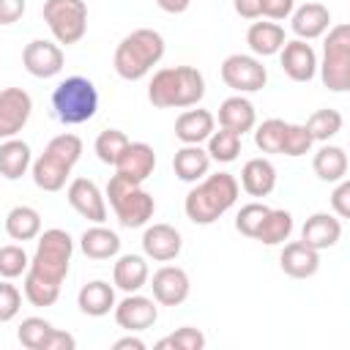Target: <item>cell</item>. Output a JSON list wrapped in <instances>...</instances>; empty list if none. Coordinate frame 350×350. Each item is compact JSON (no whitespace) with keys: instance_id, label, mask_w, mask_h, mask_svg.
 <instances>
[{"instance_id":"cell-1","label":"cell","mask_w":350,"mask_h":350,"mask_svg":"<svg viewBox=\"0 0 350 350\" xmlns=\"http://www.w3.org/2000/svg\"><path fill=\"white\" fill-rule=\"evenodd\" d=\"M74 241L66 230L52 227L38 235L36 254L25 276V298L33 306H52L60 298V284L68 273Z\"/></svg>"},{"instance_id":"cell-2","label":"cell","mask_w":350,"mask_h":350,"mask_svg":"<svg viewBox=\"0 0 350 350\" xmlns=\"http://www.w3.org/2000/svg\"><path fill=\"white\" fill-rule=\"evenodd\" d=\"M205 96V77L194 66L159 68L148 85V101L159 109L197 107Z\"/></svg>"},{"instance_id":"cell-3","label":"cell","mask_w":350,"mask_h":350,"mask_svg":"<svg viewBox=\"0 0 350 350\" xmlns=\"http://www.w3.org/2000/svg\"><path fill=\"white\" fill-rule=\"evenodd\" d=\"M241 183L235 180V175L230 172H216V175H205L183 200V211L186 219L194 224H213L219 216H224L235 200H238Z\"/></svg>"},{"instance_id":"cell-4","label":"cell","mask_w":350,"mask_h":350,"mask_svg":"<svg viewBox=\"0 0 350 350\" xmlns=\"http://www.w3.org/2000/svg\"><path fill=\"white\" fill-rule=\"evenodd\" d=\"M164 49H167L164 46V36L159 30L137 27L129 36L120 38V44L115 49V57H112V66H115L120 79L137 82L164 57Z\"/></svg>"},{"instance_id":"cell-5","label":"cell","mask_w":350,"mask_h":350,"mask_svg":"<svg viewBox=\"0 0 350 350\" xmlns=\"http://www.w3.org/2000/svg\"><path fill=\"white\" fill-rule=\"evenodd\" d=\"M82 156V139L77 134H57L46 142L44 153L33 161V183L41 191H60Z\"/></svg>"},{"instance_id":"cell-6","label":"cell","mask_w":350,"mask_h":350,"mask_svg":"<svg viewBox=\"0 0 350 350\" xmlns=\"http://www.w3.org/2000/svg\"><path fill=\"white\" fill-rule=\"evenodd\" d=\"M52 109L63 126L88 123L98 109V90L88 77H66L52 90Z\"/></svg>"},{"instance_id":"cell-7","label":"cell","mask_w":350,"mask_h":350,"mask_svg":"<svg viewBox=\"0 0 350 350\" xmlns=\"http://www.w3.org/2000/svg\"><path fill=\"white\" fill-rule=\"evenodd\" d=\"M107 197H109V205L118 216V221L129 230L134 227H145L156 211V202L153 197L142 189V183H134L123 175H112L109 183H107Z\"/></svg>"},{"instance_id":"cell-8","label":"cell","mask_w":350,"mask_h":350,"mask_svg":"<svg viewBox=\"0 0 350 350\" xmlns=\"http://www.w3.org/2000/svg\"><path fill=\"white\" fill-rule=\"evenodd\" d=\"M320 79L334 93L350 90V22L334 25L328 30L323 44Z\"/></svg>"},{"instance_id":"cell-9","label":"cell","mask_w":350,"mask_h":350,"mask_svg":"<svg viewBox=\"0 0 350 350\" xmlns=\"http://www.w3.org/2000/svg\"><path fill=\"white\" fill-rule=\"evenodd\" d=\"M44 22L57 44H77L88 33V5L85 0H44Z\"/></svg>"},{"instance_id":"cell-10","label":"cell","mask_w":350,"mask_h":350,"mask_svg":"<svg viewBox=\"0 0 350 350\" xmlns=\"http://www.w3.org/2000/svg\"><path fill=\"white\" fill-rule=\"evenodd\" d=\"M221 82L227 88H232L235 93H257L265 88L268 71L260 57L235 52V55L224 57V63H221Z\"/></svg>"},{"instance_id":"cell-11","label":"cell","mask_w":350,"mask_h":350,"mask_svg":"<svg viewBox=\"0 0 350 350\" xmlns=\"http://www.w3.org/2000/svg\"><path fill=\"white\" fill-rule=\"evenodd\" d=\"M68 205L88 221L93 224H104L107 221V200L101 194V189L90 180V178H74L68 183Z\"/></svg>"},{"instance_id":"cell-12","label":"cell","mask_w":350,"mask_h":350,"mask_svg":"<svg viewBox=\"0 0 350 350\" xmlns=\"http://www.w3.org/2000/svg\"><path fill=\"white\" fill-rule=\"evenodd\" d=\"M159 301L156 298H145L137 293H129L118 306H115V323L126 331H148L153 328V323L159 320Z\"/></svg>"},{"instance_id":"cell-13","label":"cell","mask_w":350,"mask_h":350,"mask_svg":"<svg viewBox=\"0 0 350 350\" xmlns=\"http://www.w3.org/2000/svg\"><path fill=\"white\" fill-rule=\"evenodd\" d=\"M22 63H25L27 74H33L38 79H49L63 71L66 55L57 44H52L46 38H36L22 49Z\"/></svg>"},{"instance_id":"cell-14","label":"cell","mask_w":350,"mask_h":350,"mask_svg":"<svg viewBox=\"0 0 350 350\" xmlns=\"http://www.w3.org/2000/svg\"><path fill=\"white\" fill-rule=\"evenodd\" d=\"M33 112V98L22 88H5L0 93V137H16Z\"/></svg>"},{"instance_id":"cell-15","label":"cell","mask_w":350,"mask_h":350,"mask_svg":"<svg viewBox=\"0 0 350 350\" xmlns=\"http://www.w3.org/2000/svg\"><path fill=\"white\" fill-rule=\"evenodd\" d=\"M279 63H282V71L293 79V82H309L314 79L320 63H317V55L312 49V44H306L304 38H293L282 46L279 52Z\"/></svg>"},{"instance_id":"cell-16","label":"cell","mask_w":350,"mask_h":350,"mask_svg":"<svg viewBox=\"0 0 350 350\" xmlns=\"http://www.w3.org/2000/svg\"><path fill=\"white\" fill-rule=\"evenodd\" d=\"M150 290H153V298L161 306H180L189 298L191 282H189V273L183 268H178V265H161L153 273V279H150Z\"/></svg>"},{"instance_id":"cell-17","label":"cell","mask_w":350,"mask_h":350,"mask_svg":"<svg viewBox=\"0 0 350 350\" xmlns=\"http://www.w3.org/2000/svg\"><path fill=\"white\" fill-rule=\"evenodd\" d=\"M183 238L172 224H150L142 232V252L156 262H170L180 254Z\"/></svg>"},{"instance_id":"cell-18","label":"cell","mask_w":350,"mask_h":350,"mask_svg":"<svg viewBox=\"0 0 350 350\" xmlns=\"http://www.w3.org/2000/svg\"><path fill=\"white\" fill-rule=\"evenodd\" d=\"M153 170H156V153L148 142H129L120 159L115 161V172L134 183H145L153 175Z\"/></svg>"},{"instance_id":"cell-19","label":"cell","mask_w":350,"mask_h":350,"mask_svg":"<svg viewBox=\"0 0 350 350\" xmlns=\"http://www.w3.org/2000/svg\"><path fill=\"white\" fill-rule=\"evenodd\" d=\"M279 265L293 279H309L320 268V252L306 241H293V243H284L279 254Z\"/></svg>"},{"instance_id":"cell-20","label":"cell","mask_w":350,"mask_h":350,"mask_svg":"<svg viewBox=\"0 0 350 350\" xmlns=\"http://www.w3.org/2000/svg\"><path fill=\"white\" fill-rule=\"evenodd\" d=\"M339 238H342V221H339L334 213H325V211L312 213V216L304 221V227H301V241H306V243L314 246L317 252L336 246Z\"/></svg>"},{"instance_id":"cell-21","label":"cell","mask_w":350,"mask_h":350,"mask_svg":"<svg viewBox=\"0 0 350 350\" xmlns=\"http://www.w3.org/2000/svg\"><path fill=\"white\" fill-rule=\"evenodd\" d=\"M328 25H331V11L323 5V3H304L301 8L293 11V19H290V27L298 38L304 41H312V38H320L328 33Z\"/></svg>"},{"instance_id":"cell-22","label":"cell","mask_w":350,"mask_h":350,"mask_svg":"<svg viewBox=\"0 0 350 350\" xmlns=\"http://www.w3.org/2000/svg\"><path fill=\"white\" fill-rule=\"evenodd\" d=\"M77 306L82 314L88 317H104L109 312H115V287L104 279H93L88 284L79 287L77 293Z\"/></svg>"},{"instance_id":"cell-23","label":"cell","mask_w":350,"mask_h":350,"mask_svg":"<svg viewBox=\"0 0 350 350\" xmlns=\"http://www.w3.org/2000/svg\"><path fill=\"white\" fill-rule=\"evenodd\" d=\"M216 131V118L208 109H186L175 120V137L183 145H200Z\"/></svg>"},{"instance_id":"cell-24","label":"cell","mask_w":350,"mask_h":350,"mask_svg":"<svg viewBox=\"0 0 350 350\" xmlns=\"http://www.w3.org/2000/svg\"><path fill=\"white\" fill-rule=\"evenodd\" d=\"M211 161H213L211 153L202 150L200 145H183L172 156V170L178 175V180H183V183H200L208 175Z\"/></svg>"},{"instance_id":"cell-25","label":"cell","mask_w":350,"mask_h":350,"mask_svg":"<svg viewBox=\"0 0 350 350\" xmlns=\"http://www.w3.org/2000/svg\"><path fill=\"white\" fill-rule=\"evenodd\" d=\"M219 126L232 129V131H238V134L243 137L246 131H252V129L257 126V112H254V104H252V101H249L243 93L224 98V101L219 104Z\"/></svg>"},{"instance_id":"cell-26","label":"cell","mask_w":350,"mask_h":350,"mask_svg":"<svg viewBox=\"0 0 350 350\" xmlns=\"http://www.w3.org/2000/svg\"><path fill=\"white\" fill-rule=\"evenodd\" d=\"M150 279V268L142 254H120L112 268V282L123 293H139Z\"/></svg>"},{"instance_id":"cell-27","label":"cell","mask_w":350,"mask_h":350,"mask_svg":"<svg viewBox=\"0 0 350 350\" xmlns=\"http://www.w3.org/2000/svg\"><path fill=\"white\" fill-rule=\"evenodd\" d=\"M246 44L257 57L279 55L282 46L287 44L284 41V27L279 22H273V19L271 22H252L249 30H246Z\"/></svg>"},{"instance_id":"cell-28","label":"cell","mask_w":350,"mask_h":350,"mask_svg":"<svg viewBox=\"0 0 350 350\" xmlns=\"http://www.w3.org/2000/svg\"><path fill=\"white\" fill-rule=\"evenodd\" d=\"M241 186L252 197H268L276 189V167L262 156L249 159L241 170Z\"/></svg>"},{"instance_id":"cell-29","label":"cell","mask_w":350,"mask_h":350,"mask_svg":"<svg viewBox=\"0 0 350 350\" xmlns=\"http://www.w3.org/2000/svg\"><path fill=\"white\" fill-rule=\"evenodd\" d=\"M79 249L90 260H109V257H115L120 252V238H118L115 230H109L104 224H93V227H88L82 232Z\"/></svg>"},{"instance_id":"cell-30","label":"cell","mask_w":350,"mask_h":350,"mask_svg":"<svg viewBox=\"0 0 350 350\" xmlns=\"http://www.w3.org/2000/svg\"><path fill=\"white\" fill-rule=\"evenodd\" d=\"M33 164V150L25 139L8 137L0 142V172L5 180H16L27 172V167Z\"/></svg>"},{"instance_id":"cell-31","label":"cell","mask_w":350,"mask_h":350,"mask_svg":"<svg viewBox=\"0 0 350 350\" xmlns=\"http://www.w3.org/2000/svg\"><path fill=\"white\" fill-rule=\"evenodd\" d=\"M312 170H314V175H317L320 180H325V183H339V180L347 175V153H345V148L325 142V145L314 153Z\"/></svg>"},{"instance_id":"cell-32","label":"cell","mask_w":350,"mask_h":350,"mask_svg":"<svg viewBox=\"0 0 350 350\" xmlns=\"http://www.w3.org/2000/svg\"><path fill=\"white\" fill-rule=\"evenodd\" d=\"M5 232L14 241H33L41 235V216L30 205H16L5 213Z\"/></svg>"},{"instance_id":"cell-33","label":"cell","mask_w":350,"mask_h":350,"mask_svg":"<svg viewBox=\"0 0 350 350\" xmlns=\"http://www.w3.org/2000/svg\"><path fill=\"white\" fill-rule=\"evenodd\" d=\"M290 232H293V213L284 208H271L254 241H260L265 246H279L290 238Z\"/></svg>"},{"instance_id":"cell-34","label":"cell","mask_w":350,"mask_h":350,"mask_svg":"<svg viewBox=\"0 0 350 350\" xmlns=\"http://www.w3.org/2000/svg\"><path fill=\"white\" fill-rule=\"evenodd\" d=\"M208 153H211V159L219 161V164L235 161L238 153H241V134L221 126L219 131L211 134V139H208Z\"/></svg>"},{"instance_id":"cell-35","label":"cell","mask_w":350,"mask_h":350,"mask_svg":"<svg viewBox=\"0 0 350 350\" xmlns=\"http://www.w3.org/2000/svg\"><path fill=\"white\" fill-rule=\"evenodd\" d=\"M52 331H55V325L49 320H44V317H25L19 323V328H16V339L27 350H44V345L52 336Z\"/></svg>"},{"instance_id":"cell-36","label":"cell","mask_w":350,"mask_h":350,"mask_svg":"<svg viewBox=\"0 0 350 350\" xmlns=\"http://www.w3.org/2000/svg\"><path fill=\"white\" fill-rule=\"evenodd\" d=\"M284 131H287V123L282 118L262 120L257 126V131H254L257 150H262V153H282V148H284Z\"/></svg>"},{"instance_id":"cell-37","label":"cell","mask_w":350,"mask_h":350,"mask_svg":"<svg viewBox=\"0 0 350 350\" xmlns=\"http://www.w3.org/2000/svg\"><path fill=\"white\" fill-rule=\"evenodd\" d=\"M306 129L314 142H328L342 131V115L336 109H314L306 120Z\"/></svg>"},{"instance_id":"cell-38","label":"cell","mask_w":350,"mask_h":350,"mask_svg":"<svg viewBox=\"0 0 350 350\" xmlns=\"http://www.w3.org/2000/svg\"><path fill=\"white\" fill-rule=\"evenodd\" d=\"M129 142H131V139H129L123 131H118V129H104V131L96 137L93 150H96L98 161H104V164H112V167H115V161L120 159V153L126 150V145H129Z\"/></svg>"},{"instance_id":"cell-39","label":"cell","mask_w":350,"mask_h":350,"mask_svg":"<svg viewBox=\"0 0 350 350\" xmlns=\"http://www.w3.org/2000/svg\"><path fill=\"white\" fill-rule=\"evenodd\" d=\"M156 347L159 350H167V347H172V350H202L205 347V334L194 325H183V328L172 331L170 336L159 339Z\"/></svg>"},{"instance_id":"cell-40","label":"cell","mask_w":350,"mask_h":350,"mask_svg":"<svg viewBox=\"0 0 350 350\" xmlns=\"http://www.w3.org/2000/svg\"><path fill=\"white\" fill-rule=\"evenodd\" d=\"M268 211H271V208L262 205V202H249V205H243V208L238 211V216H235V230H238L241 235H246V238H257V232H260V227H262Z\"/></svg>"},{"instance_id":"cell-41","label":"cell","mask_w":350,"mask_h":350,"mask_svg":"<svg viewBox=\"0 0 350 350\" xmlns=\"http://www.w3.org/2000/svg\"><path fill=\"white\" fill-rule=\"evenodd\" d=\"M30 260H33V257H27L25 246H14V243L3 246V249H0V276H3V279L22 276V271L30 268Z\"/></svg>"},{"instance_id":"cell-42","label":"cell","mask_w":350,"mask_h":350,"mask_svg":"<svg viewBox=\"0 0 350 350\" xmlns=\"http://www.w3.org/2000/svg\"><path fill=\"white\" fill-rule=\"evenodd\" d=\"M312 134L306 129V123H287V131H284V148L282 153L290 156V159H298V156H306L312 150Z\"/></svg>"},{"instance_id":"cell-43","label":"cell","mask_w":350,"mask_h":350,"mask_svg":"<svg viewBox=\"0 0 350 350\" xmlns=\"http://www.w3.org/2000/svg\"><path fill=\"white\" fill-rule=\"evenodd\" d=\"M19 306H22V293L5 279V282L0 284V323L14 320L16 312H19Z\"/></svg>"},{"instance_id":"cell-44","label":"cell","mask_w":350,"mask_h":350,"mask_svg":"<svg viewBox=\"0 0 350 350\" xmlns=\"http://www.w3.org/2000/svg\"><path fill=\"white\" fill-rule=\"evenodd\" d=\"M331 208L339 219H350V180H339L336 189L331 191Z\"/></svg>"},{"instance_id":"cell-45","label":"cell","mask_w":350,"mask_h":350,"mask_svg":"<svg viewBox=\"0 0 350 350\" xmlns=\"http://www.w3.org/2000/svg\"><path fill=\"white\" fill-rule=\"evenodd\" d=\"M293 11H295V0H262V16L265 19L282 22V19L293 16Z\"/></svg>"},{"instance_id":"cell-46","label":"cell","mask_w":350,"mask_h":350,"mask_svg":"<svg viewBox=\"0 0 350 350\" xmlns=\"http://www.w3.org/2000/svg\"><path fill=\"white\" fill-rule=\"evenodd\" d=\"M25 14V0H0V25H14Z\"/></svg>"},{"instance_id":"cell-47","label":"cell","mask_w":350,"mask_h":350,"mask_svg":"<svg viewBox=\"0 0 350 350\" xmlns=\"http://www.w3.org/2000/svg\"><path fill=\"white\" fill-rule=\"evenodd\" d=\"M232 8L243 19H260L262 16V0H232Z\"/></svg>"},{"instance_id":"cell-48","label":"cell","mask_w":350,"mask_h":350,"mask_svg":"<svg viewBox=\"0 0 350 350\" xmlns=\"http://www.w3.org/2000/svg\"><path fill=\"white\" fill-rule=\"evenodd\" d=\"M112 347H115V350H145V342H142L139 336H134V331H129V336L118 339Z\"/></svg>"},{"instance_id":"cell-49","label":"cell","mask_w":350,"mask_h":350,"mask_svg":"<svg viewBox=\"0 0 350 350\" xmlns=\"http://www.w3.org/2000/svg\"><path fill=\"white\" fill-rule=\"evenodd\" d=\"M156 5L167 14H183L191 5V0H156Z\"/></svg>"}]
</instances>
